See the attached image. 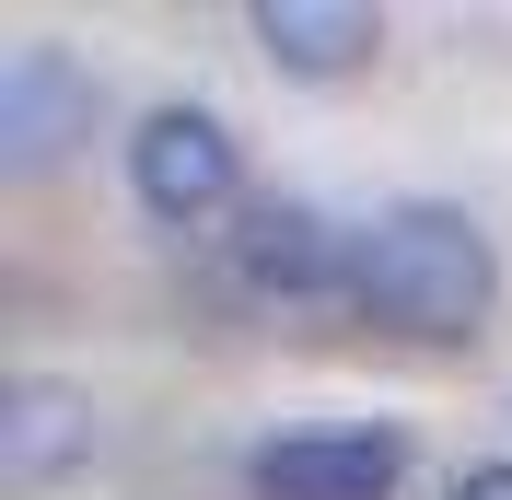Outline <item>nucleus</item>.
Masks as SVG:
<instances>
[{"instance_id":"obj_1","label":"nucleus","mask_w":512,"mask_h":500,"mask_svg":"<svg viewBox=\"0 0 512 500\" xmlns=\"http://www.w3.org/2000/svg\"><path fill=\"white\" fill-rule=\"evenodd\" d=\"M350 303L384 338L466 349V338H489V303H501V245H489L478 210H454V198H396V210L350 245Z\"/></svg>"},{"instance_id":"obj_2","label":"nucleus","mask_w":512,"mask_h":500,"mask_svg":"<svg viewBox=\"0 0 512 500\" xmlns=\"http://www.w3.org/2000/svg\"><path fill=\"white\" fill-rule=\"evenodd\" d=\"M128 187L152 221H210L245 198V140H233L210 105H152L128 128Z\"/></svg>"},{"instance_id":"obj_3","label":"nucleus","mask_w":512,"mask_h":500,"mask_svg":"<svg viewBox=\"0 0 512 500\" xmlns=\"http://www.w3.org/2000/svg\"><path fill=\"white\" fill-rule=\"evenodd\" d=\"M105 117V82L70 47H47V35H24L12 59H0V175H47V163H70L82 140H94Z\"/></svg>"},{"instance_id":"obj_4","label":"nucleus","mask_w":512,"mask_h":500,"mask_svg":"<svg viewBox=\"0 0 512 500\" xmlns=\"http://www.w3.org/2000/svg\"><path fill=\"white\" fill-rule=\"evenodd\" d=\"M105 454V407L59 373H12L0 384V500H47Z\"/></svg>"},{"instance_id":"obj_5","label":"nucleus","mask_w":512,"mask_h":500,"mask_svg":"<svg viewBox=\"0 0 512 500\" xmlns=\"http://www.w3.org/2000/svg\"><path fill=\"white\" fill-rule=\"evenodd\" d=\"M396 477H408L396 431H280V442H256L245 489L256 500H384Z\"/></svg>"},{"instance_id":"obj_6","label":"nucleus","mask_w":512,"mask_h":500,"mask_svg":"<svg viewBox=\"0 0 512 500\" xmlns=\"http://www.w3.org/2000/svg\"><path fill=\"white\" fill-rule=\"evenodd\" d=\"M256 47L291 82H350V70H373L384 12H361V0H256Z\"/></svg>"},{"instance_id":"obj_7","label":"nucleus","mask_w":512,"mask_h":500,"mask_svg":"<svg viewBox=\"0 0 512 500\" xmlns=\"http://www.w3.org/2000/svg\"><path fill=\"white\" fill-rule=\"evenodd\" d=\"M233 268H245V291H280V303H303V291H326L350 256H338V233H326L315 198H256L245 233H233Z\"/></svg>"},{"instance_id":"obj_8","label":"nucleus","mask_w":512,"mask_h":500,"mask_svg":"<svg viewBox=\"0 0 512 500\" xmlns=\"http://www.w3.org/2000/svg\"><path fill=\"white\" fill-rule=\"evenodd\" d=\"M454 500H512V466H466V477H454Z\"/></svg>"}]
</instances>
